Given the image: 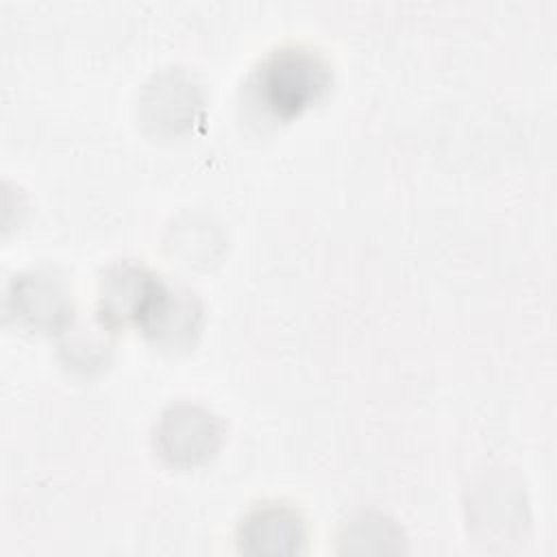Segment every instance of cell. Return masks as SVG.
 <instances>
[{
  "label": "cell",
  "instance_id": "obj_1",
  "mask_svg": "<svg viewBox=\"0 0 557 557\" xmlns=\"http://www.w3.org/2000/svg\"><path fill=\"white\" fill-rule=\"evenodd\" d=\"M331 87V65L307 44H283L252 70L250 100L272 120H292L315 104Z\"/></svg>",
  "mask_w": 557,
  "mask_h": 557
},
{
  "label": "cell",
  "instance_id": "obj_2",
  "mask_svg": "<svg viewBox=\"0 0 557 557\" xmlns=\"http://www.w3.org/2000/svg\"><path fill=\"white\" fill-rule=\"evenodd\" d=\"M222 440V422L198 403L170 405L154 426V448L172 466L189 468L209 459Z\"/></svg>",
  "mask_w": 557,
  "mask_h": 557
},
{
  "label": "cell",
  "instance_id": "obj_3",
  "mask_svg": "<svg viewBox=\"0 0 557 557\" xmlns=\"http://www.w3.org/2000/svg\"><path fill=\"white\" fill-rule=\"evenodd\" d=\"M165 283L137 261L109 265L98 285V322L109 331L117 326H141L161 296Z\"/></svg>",
  "mask_w": 557,
  "mask_h": 557
},
{
  "label": "cell",
  "instance_id": "obj_4",
  "mask_svg": "<svg viewBox=\"0 0 557 557\" xmlns=\"http://www.w3.org/2000/svg\"><path fill=\"white\" fill-rule=\"evenodd\" d=\"M202 107L200 85L181 67L157 72L146 83L139 98L141 122L159 135L189 131L202 117Z\"/></svg>",
  "mask_w": 557,
  "mask_h": 557
},
{
  "label": "cell",
  "instance_id": "obj_5",
  "mask_svg": "<svg viewBox=\"0 0 557 557\" xmlns=\"http://www.w3.org/2000/svg\"><path fill=\"white\" fill-rule=\"evenodd\" d=\"M15 320L39 333H65L72 326L74 302L61 276L48 270L22 272L7 296Z\"/></svg>",
  "mask_w": 557,
  "mask_h": 557
},
{
  "label": "cell",
  "instance_id": "obj_6",
  "mask_svg": "<svg viewBox=\"0 0 557 557\" xmlns=\"http://www.w3.org/2000/svg\"><path fill=\"white\" fill-rule=\"evenodd\" d=\"M305 518L289 505L263 503L257 505L239 524L237 544L246 555L285 557L305 548Z\"/></svg>",
  "mask_w": 557,
  "mask_h": 557
},
{
  "label": "cell",
  "instance_id": "obj_7",
  "mask_svg": "<svg viewBox=\"0 0 557 557\" xmlns=\"http://www.w3.org/2000/svg\"><path fill=\"white\" fill-rule=\"evenodd\" d=\"M200 318L202 307L194 294L165 285L139 329L163 348H181L198 333Z\"/></svg>",
  "mask_w": 557,
  "mask_h": 557
},
{
  "label": "cell",
  "instance_id": "obj_8",
  "mask_svg": "<svg viewBox=\"0 0 557 557\" xmlns=\"http://www.w3.org/2000/svg\"><path fill=\"white\" fill-rule=\"evenodd\" d=\"M522 492L503 474H492L476 490L472 498L474 522L485 527L490 522V531H498L500 535L516 529L522 518Z\"/></svg>",
  "mask_w": 557,
  "mask_h": 557
},
{
  "label": "cell",
  "instance_id": "obj_9",
  "mask_svg": "<svg viewBox=\"0 0 557 557\" xmlns=\"http://www.w3.org/2000/svg\"><path fill=\"white\" fill-rule=\"evenodd\" d=\"M342 544L348 553H392L400 550V529L376 511H366L346 522Z\"/></svg>",
  "mask_w": 557,
  "mask_h": 557
},
{
  "label": "cell",
  "instance_id": "obj_10",
  "mask_svg": "<svg viewBox=\"0 0 557 557\" xmlns=\"http://www.w3.org/2000/svg\"><path fill=\"white\" fill-rule=\"evenodd\" d=\"M222 244L218 239V233L213 226L200 220H191L187 224H181L174 231V244H168L172 248V255L181 257L183 263L196 265L211 259L213 246Z\"/></svg>",
  "mask_w": 557,
  "mask_h": 557
}]
</instances>
